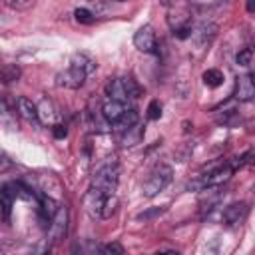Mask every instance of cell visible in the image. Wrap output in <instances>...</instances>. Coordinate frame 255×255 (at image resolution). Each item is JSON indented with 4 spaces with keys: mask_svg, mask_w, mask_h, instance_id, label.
Here are the masks:
<instances>
[{
    "mask_svg": "<svg viewBox=\"0 0 255 255\" xmlns=\"http://www.w3.org/2000/svg\"><path fill=\"white\" fill-rule=\"evenodd\" d=\"M223 72L217 70V68H209L207 72H203V84L209 86V88H217L223 84Z\"/></svg>",
    "mask_w": 255,
    "mask_h": 255,
    "instance_id": "cell-19",
    "label": "cell"
},
{
    "mask_svg": "<svg viewBox=\"0 0 255 255\" xmlns=\"http://www.w3.org/2000/svg\"><path fill=\"white\" fill-rule=\"evenodd\" d=\"M251 58H253V50H251V48H243V50L237 52L235 62H237L239 66H249V64H251Z\"/></svg>",
    "mask_w": 255,
    "mask_h": 255,
    "instance_id": "cell-23",
    "label": "cell"
},
{
    "mask_svg": "<svg viewBox=\"0 0 255 255\" xmlns=\"http://www.w3.org/2000/svg\"><path fill=\"white\" fill-rule=\"evenodd\" d=\"M100 251L102 253H118V255H122L124 253V247L120 243H108V245H102Z\"/></svg>",
    "mask_w": 255,
    "mask_h": 255,
    "instance_id": "cell-26",
    "label": "cell"
},
{
    "mask_svg": "<svg viewBox=\"0 0 255 255\" xmlns=\"http://www.w3.org/2000/svg\"><path fill=\"white\" fill-rule=\"evenodd\" d=\"M18 78H20V68L16 64H6L2 68V82L4 84H10V82H14Z\"/></svg>",
    "mask_w": 255,
    "mask_h": 255,
    "instance_id": "cell-20",
    "label": "cell"
},
{
    "mask_svg": "<svg viewBox=\"0 0 255 255\" xmlns=\"http://www.w3.org/2000/svg\"><path fill=\"white\" fill-rule=\"evenodd\" d=\"M118 181H120V167L116 159H106L104 163H100L92 175V183L90 187H96L108 195H114L118 189Z\"/></svg>",
    "mask_w": 255,
    "mask_h": 255,
    "instance_id": "cell-1",
    "label": "cell"
},
{
    "mask_svg": "<svg viewBox=\"0 0 255 255\" xmlns=\"http://www.w3.org/2000/svg\"><path fill=\"white\" fill-rule=\"evenodd\" d=\"M116 2H124V0H116Z\"/></svg>",
    "mask_w": 255,
    "mask_h": 255,
    "instance_id": "cell-31",
    "label": "cell"
},
{
    "mask_svg": "<svg viewBox=\"0 0 255 255\" xmlns=\"http://www.w3.org/2000/svg\"><path fill=\"white\" fill-rule=\"evenodd\" d=\"M215 32H217V26L213 22H201L199 26H195L191 30V40L195 42V46L203 48L215 38Z\"/></svg>",
    "mask_w": 255,
    "mask_h": 255,
    "instance_id": "cell-11",
    "label": "cell"
},
{
    "mask_svg": "<svg viewBox=\"0 0 255 255\" xmlns=\"http://www.w3.org/2000/svg\"><path fill=\"white\" fill-rule=\"evenodd\" d=\"M86 76H88V74H86L82 68H78V66L70 64V68H66L64 72H60V74L56 76V84H58L60 88L78 90V88H82V86H84Z\"/></svg>",
    "mask_w": 255,
    "mask_h": 255,
    "instance_id": "cell-6",
    "label": "cell"
},
{
    "mask_svg": "<svg viewBox=\"0 0 255 255\" xmlns=\"http://www.w3.org/2000/svg\"><path fill=\"white\" fill-rule=\"evenodd\" d=\"M159 2H161L163 6H173V4H177L179 0H159Z\"/></svg>",
    "mask_w": 255,
    "mask_h": 255,
    "instance_id": "cell-30",
    "label": "cell"
},
{
    "mask_svg": "<svg viewBox=\"0 0 255 255\" xmlns=\"http://www.w3.org/2000/svg\"><path fill=\"white\" fill-rule=\"evenodd\" d=\"M38 211H40V219L44 221V223H48L50 225V221L54 219V215L58 213V209H60V205L56 203V199L54 197H48V195H38Z\"/></svg>",
    "mask_w": 255,
    "mask_h": 255,
    "instance_id": "cell-13",
    "label": "cell"
},
{
    "mask_svg": "<svg viewBox=\"0 0 255 255\" xmlns=\"http://www.w3.org/2000/svg\"><path fill=\"white\" fill-rule=\"evenodd\" d=\"M171 177H173V171H171L169 165H163V163L155 165L153 171H151V173L147 175V179L143 181V187H141L143 197H155L159 191H163V189L169 185Z\"/></svg>",
    "mask_w": 255,
    "mask_h": 255,
    "instance_id": "cell-3",
    "label": "cell"
},
{
    "mask_svg": "<svg viewBox=\"0 0 255 255\" xmlns=\"http://www.w3.org/2000/svg\"><path fill=\"white\" fill-rule=\"evenodd\" d=\"M159 213H163V207H155V209H149V211H141V213H137V219H149V217H155V215H159Z\"/></svg>",
    "mask_w": 255,
    "mask_h": 255,
    "instance_id": "cell-27",
    "label": "cell"
},
{
    "mask_svg": "<svg viewBox=\"0 0 255 255\" xmlns=\"http://www.w3.org/2000/svg\"><path fill=\"white\" fill-rule=\"evenodd\" d=\"M233 173V167L231 165H221V167H215L211 171H207L205 175H201L197 181L189 183V189H209V187H217L221 183H225Z\"/></svg>",
    "mask_w": 255,
    "mask_h": 255,
    "instance_id": "cell-5",
    "label": "cell"
},
{
    "mask_svg": "<svg viewBox=\"0 0 255 255\" xmlns=\"http://www.w3.org/2000/svg\"><path fill=\"white\" fill-rule=\"evenodd\" d=\"M141 135H143V128H141L139 122H137V124L131 126L129 129L120 131V141H122V145H135V143H139Z\"/></svg>",
    "mask_w": 255,
    "mask_h": 255,
    "instance_id": "cell-15",
    "label": "cell"
},
{
    "mask_svg": "<svg viewBox=\"0 0 255 255\" xmlns=\"http://www.w3.org/2000/svg\"><path fill=\"white\" fill-rule=\"evenodd\" d=\"M128 110V104L126 102H120V100H108L104 106H102V114H104V120L108 124H116Z\"/></svg>",
    "mask_w": 255,
    "mask_h": 255,
    "instance_id": "cell-12",
    "label": "cell"
},
{
    "mask_svg": "<svg viewBox=\"0 0 255 255\" xmlns=\"http://www.w3.org/2000/svg\"><path fill=\"white\" fill-rule=\"evenodd\" d=\"M14 195H12V191H10V187H8V183L6 185H2V191H0V201H2V219H4V223H8L10 221V211H12V203H14Z\"/></svg>",
    "mask_w": 255,
    "mask_h": 255,
    "instance_id": "cell-16",
    "label": "cell"
},
{
    "mask_svg": "<svg viewBox=\"0 0 255 255\" xmlns=\"http://www.w3.org/2000/svg\"><path fill=\"white\" fill-rule=\"evenodd\" d=\"M247 213H249V205L245 201H237V203H231V205H227L223 209L221 221L227 227H237L247 219Z\"/></svg>",
    "mask_w": 255,
    "mask_h": 255,
    "instance_id": "cell-8",
    "label": "cell"
},
{
    "mask_svg": "<svg viewBox=\"0 0 255 255\" xmlns=\"http://www.w3.org/2000/svg\"><path fill=\"white\" fill-rule=\"evenodd\" d=\"M161 116V104L157 100H151L149 106H147V118L149 120H159Z\"/></svg>",
    "mask_w": 255,
    "mask_h": 255,
    "instance_id": "cell-25",
    "label": "cell"
},
{
    "mask_svg": "<svg viewBox=\"0 0 255 255\" xmlns=\"http://www.w3.org/2000/svg\"><path fill=\"white\" fill-rule=\"evenodd\" d=\"M133 46L143 52V54H153L155 48H157V40H155V32L149 24L141 26L135 34H133Z\"/></svg>",
    "mask_w": 255,
    "mask_h": 255,
    "instance_id": "cell-7",
    "label": "cell"
},
{
    "mask_svg": "<svg viewBox=\"0 0 255 255\" xmlns=\"http://www.w3.org/2000/svg\"><path fill=\"white\" fill-rule=\"evenodd\" d=\"M247 12H255V0H247Z\"/></svg>",
    "mask_w": 255,
    "mask_h": 255,
    "instance_id": "cell-29",
    "label": "cell"
},
{
    "mask_svg": "<svg viewBox=\"0 0 255 255\" xmlns=\"http://www.w3.org/2000/svg\"><path fill=\"white\" fill-rule=\"evenodd\" d=\"M135 124H137V112L129 108V110H126V114H124L114 126H116L118 131H126V129H129V128L135 126Z\"/></svg>",
    "mask_w": 255,
    "mask_h": 255,
    "instance_id": "cell-18",
    "label": "cell"
},
{
    "mask_svg": "<svg viewBox=\"0 0 255 255\" xmlns=\"http://www.w3.org/2000/svg\"><path fill=\"white\" fill-rule=\"evenodd\" d=\"M108 199H110L108 193H104V191H100L96 187H90L86 191V195H84V209H86V213L90 217H94V219H104Z\"/></svg>",
    "mask_w": 255,
    "mask_h": 255,
    "instance_id": "cell-4",
    "label": "cell"
},
{
    "mask_svg": "<svg viewBox=\"0 0 255 255\" xmlns=\"http://www.w3.org/2000/svg\"><path fill=\"white\" fill-rule=\"evenodd\" d=\"M38 110H40L42 122H54V120H56V114H54V108H52V104H50V102L42 100V102H40V106H38Z\"/></svg>",
    "mask_w": 255,
    "mask_h": 255,
    "instance_id": "cell-21",
    "label": "cell"
},
{
    "mask_svg": "<svg viewBox=\"0 0 255 255\" xmlns=\"http://www.w3.org/2000/svg\"><path fill=\"white\" fill-rule=\"evenodd\" d=\"M68 233V209L66 207H60L58 213L54 215V219L50 221V227H48V237L52 243H60Z\"/></svg>",
    "mask_w": 255,
    "mask_h": 255,
    "instance_id": "cell-9",
    "label": "cell"
},
{
    "mask_svg": "<svg viewBox=\"0 0 255 255\" xmlns=\"http://www.w3.org/2000/svg\"><path fill=\"white\" fill-rule=\"evenodd\" d=\"M70 64H74V66H78V68H82L88 76L96 70V60L92 58V56H88V54H84V52H80V54H74L72 56V62Z\"/></svg>",
    "mask_w": 255,
    "mask_h": 255,
    "instance_id": "cell-17",
    "label": "cell"
},
{
    "mask_svg": "<svg viewBox=\"0 0 255 255\" xmlns=\"http://www.w3.org/2000/svg\"><path fill=\"white\" fill-rule=\"evenodd\" d=\"M36 4V0H6V6H10L12 10H28Z\"/></svg>",
    "mask_w": 255,
    "mask_h": 255,
    "instance_id": "cell-24",
    "label": "cell"
},
{
    "mask_svg": "<svg viewBox=\"0 0 255 255\" xmlns=\"http://www.w3.org/2000/svg\"><path fill=\"white\" fill-rule=\"evenodd\" d=\"M74 16H76V20H78L80 24H92V22L96 20V14H94L92 10H88V8H78V10L74 12Z\"/></svg>",
    "mask_w": 255,
    "mask_h": 255,
    "instance_id": "cell-22",
    "label": "cell"
},
{
    "mask_svg": "<svg viewBox=\"0 0 255 255\" xmlns=\"http://www.w3.org/2000/svg\"><path fill=\"white\" fill-rule=\"evenodd\" d=\"M66 133H68V131H66L64 126H60V124L54 126V135H56V137H66Z\"/></svg>",
    "mask_w": 255,
    "mask_h": 255,
    "instance_id": "cell-28",
    "label": "cell"
},
{
    "mask_svg": "<svg viewBox=\"0 0 255 255\" xmlns=\"http://www.w3.org/2000/svg\"><path fill=\"white\" fill-rule=\"evenodd\" d=\"M16 110H18V114L24 118V120H28V122H38V118H40V110H38V106L32 102V100H28L26 96H20L18 100H16Z\"/></svg>",
    "mask_w": 255,
    "mask_h": 255,
    "instance_id": "cell-14",
    "label": "cell"
},
{
    "mask_svg": "<svg viewBox=\"0 0 255 255\" xmlns=\"http://www.w3.org/2000/svg\"><path fill=\"white\" fill-rule=\"evenodd\" d=\"M239 102H253L255 100V74H243L237 78L235 94Z\"/></svg>",
    "mask_w": 255,
    "mask_h": 255,
    "instance_id": "cell-10",
    "label": "cell"
},
{
    "mask_svg": "<svg viewBox=\"0 0 255 255\" xmlns=\"http://www.w3.org/2000/svg\"><path fill=\"white\" fill-rule=\"evenodd\" d=\"M106 96L110 100H120L128 104L131 98L139 96V86L133 78H112L106 84Z\"/></svg>",
    "mask_w": 255,
    "mask_h": 255,
    "instance_id": "cell-2",
    "label": "cell"
}]
</instances>
